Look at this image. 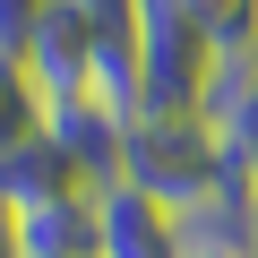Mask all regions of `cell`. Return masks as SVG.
Instances as JSON below:
<instances>
[{
  "instance_id": "cell-1",
  "label": "cell",
  "mask_w": 258,
  "mask_h": 258,
  "mask_svg": "<svg viewBox=\"0 0 258 258\" xmlns=\"http://www.w3.org/2000/svg\"><path fill=\"white\" fill-rule=\"evenodd\" d=\"M241 164L224 155V138H215V120L207 112H138L120 129V181L129 189H147L155 207H198V198H215L224 181H232Z\"/></svg>"
},
{
  "instance_id": "cell-2",
  "label": "cell",
  "mask_w": 258,
  "mask_h": 258,
  "mask_svg": "<svg viewBox=\"0 0 258 258\" xmlns=\"http://www.w3.org/2000/svg\"><path fill=\"white\" fill-rule=\"evenodd\" d=\"M215 69L224 60L181 0H147V18H138V112H207Z\"/></svg>"
},
{
  "instance_id": "cell-3",
  "label": "cell",
  "mask_w": 258,
  "mask_h": 258,
  "mask_svg": "<svg viewBox=\"0 0 258 258\" xmlns=\"http://www.w3.org/2000/svg\"><path fill=\"white\" fill-rule=\"evenodd\" d=\"M18 69H26V86L43 95V120H52V112H69V103H95L103 43H95V26L69 9V0H52V9L35 18V35L18 43Z\"/></svg>"
},
{
  "instance_id": "cell-4",
  "label": "cell",
  "mask_w": 258,
  "mask_h": 258,
  "mask_svg": "<svg viewBox=\"0 0 258 258\" xmlns=\"http://www.w3.org/2000/svg\"><path fill=\"white\" fill-rule=\"evenodd\" d=\"M52 198H95V181L78 172V155L43 129V138H26V147L0 155V207H9V215H35Z\"/></svg>"
},
{
  "instance_id": "cell-5",
  "label": "cell",
  "mask_w": 258,
  "mask_h": 258,
  "mask_svg": "<svg viewBox=\"0 0 258 258\" xmlns=\"http://www.w3.org/2000/svg\"><path fill=\"white\" fill-rule=\"evenodd\" d=\"M95 232H103V258H181V232H172V207H155L147 189H95Z\"/></svg>"
},
{
  "instance_id": "cell-6",
  "label": "cell",
  "mask_w": 258,
  "mask_h": 258,
  "mask_svg": "<svg viewBox=\"0 0 258 258\" xmlns=\"http://www.w3.org/2000/svg\"><path fill=\"white\" fill-rule=\"evenodd\" d=\"M207 120H215L224 155L258 181V60H224V69H215V86H207Z\"/></svg>"
},
{
  "instance_id": "cell-7",
  "label": "cell",
  "mask_w": 258,
  "mask_h": 258,
  "mask_svg": "<svg viewBox=\"0 0 258 258\" xmlns=\"http://www.w3.org/2000/svg\"><path fill=\"white\" fill-rule=\"evenodd\" d=\"M26 138H43V95L26 86L18 52H0V155H9V147H26Z\"/></svg>"
},
{
  "instance_id": "cell-8",
  "label": "cell",
  "mask_w": 258,
  "mask_h": 258,
  "mask_svg": "<svg viewBox=\"0 0 258 258\" xmlns=\"http://www.w3.org/2000/svg\"><path fill=\"white\" fill-rule=\"evenodd\" d=\"M52 9V0H0V52H18L26 35H35V18Z\"/></svg>"
},
{
  "instance_id": "cell-9",
  "label": "cell",
  "mask_w": 258,
  "mask_h": 258,
  "mask_svg": "<svg viewBox=\"0 0 258 258\" xmlns=\"http://www.w3.org/2000/svg\"><path fill=\"white\" fill-rule=\"evenodd\" d=\"M0 258H26V249H18V215H9V207H0Z\"/></svg>"
},
{
  "instance_id": "cell-10",
  "label": "cell",
  "mask_w": 258,
  "mask_h": 258,
  "mask_svg": "<svg viewBox=\"0 0 258 258\" xmlns=\"http://www.w3.org/2000/svg\"><path fill=\"white\" fill-rule=\"evenodd\" d=\"M241 258H258V189H249V241H241Z\"/></svg>"
}]
</instances>
